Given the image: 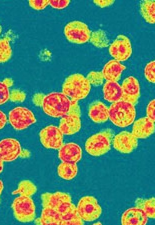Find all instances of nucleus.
Masks as SVG:
<instances>
[{"instance_id":"obj_41","label":"nucleus","mask_w":155,"mask_h":225,"mask_svg":"<svg viewBox=\"0 0 155 225\" xmlns=\"http://www.w3.org/2000/svg\"><path fill=\"white\" fill-rule=\"evenodd\" d=\"M3 188V185L2 182L0 180V195L2 191Z\"/></svg>"},{"instance_id":"obj_11","label":"nucleus","mask_w":155,"mask_h":225,"mask_svg":"<svg viewBox=\"0 0 155 225\" xmlns=\"http://www.w3.org/2000/svg\"><path fill=\"white\" fill-rule=\"evenodd\" d=\"M110 55L118 61H124L131 56L132 49L130 39L126 36L119 35L110 45Z\"/></svg>"},{"instance_id":"obj_6","label":"nucleus","mask_w":155,"mask_h":225,"mask_svg":"<svg viewBox=\"0 0 155 225\" xmlns=\"http://www.w3.org/2000/svg\"><path fill=\"white\" fill-rule=\"evenodd\" d=\"M15 219L21 222L33 221L35 217V207L30 197L20 196L14 200L12 205Z\"/></svg>"},{"instance_id":"obj_2","label":"nucleus","mask_w":155,"mask_h":225,"mask_svg":"<svg viewBox=\"0 0 155 225\" xmlns=\"http://www.w3.org/2000/svg\"><path fill=\"white\" fill-rule=\"evenodd\" d=\"M91 88L87 78L79 73L72 74L65 80L62 85V92L71 101H78L85 98Z\"/></svg>"},{"instance_id":"obj_29","label":"nucleus","mask_w":155,"mask_h":225,"mask_svg":"<svg viewBox=\"0 0 155 225\" xmlns=\"http://www.w3.org/2000/svg\"><path fill=\"white\" fill-rule=\"evenodd\" d=\"M90 84L94 86H97L102 84L104 77L101 71H91L86 77Z\"/></svg>"},{"instance_id":"obj_33","label":"nucleus","mask_w":155,"mask_h":225,"mask_svg":"<svg viewBox=\"0 0 155 225\" xmlns=\"http://www.w3.org/2000/svg\"><path fill=\"white\" fill-rule=\"evenodd\" d=\"M9 96L8 87L2 82L0 81V105L7 101L9 98Z\"/></svg>"},{"instance_id":"obj_32","label":"nucleus","mask_w":155,"mask_h":225,"mask_svg":"<svg viewBox=\"0 0 155 225\" xmlns=\"http://www.w3.org/2000/svg\"><path fill=\"white\" fill-rule=\"evenodd\" d=\"M29 5L30 7L37 10H42L49 4L48 0H30Z\"/></svg>"},{"instance_id":"obj_8","label":"nucleus","mask_w":155,"mask_h":225,"mask_svg":"<svg viewBox=\"0 0 155 225\" xmlns=\"http://www.w3.org/2000/svg\"><path fill=\"white\" fill-rule=\"evenodd\" d=\"M78 213L83 220L92 222L98 219L102 213V208L94 197L86 196L79 200L76 207Z\"/></svg>"},{"instance_id":"obj_4","label":"nucleus","mask_w":155,"mask_h":225,"mask_svg":"<svg viewBox=\"0 0 155 225\" xmlns=\"http://www.w3.org/2000/svg\"><path fill=\"white\" fill-rule=\"evenodd\" d=\"M71 100L61 92H54L45 95L42 107L44 112L54 117H62L68 112Z\"/></svg>"},{"instance_id":"obj_22","label":"nucleus","mask_w":155,"mask_h":225,"mask_svg":"<svg viewBox=\"0 0 155 225\" xmlns=\"http://www.w3.org/2000/svg\"><path fill=\"white\" fill-rule=\"evenodd\" d=\"M35 223L41 225H62V221L56 211L51 208H44L40 217L36 219Z\"/></svg>"},{"instance_id":"obj_19","label":"nucleus","mask_w":155,"mask_h":225,"mask_svg":"<svg viewBox=\"0 0 155 225\" xmlns=\"http://www.w3.org/2000/svg\"><path fill=\"white\" fill-rule=\"evenodd\" d=\"M88 115L95 123H104L109 118V108L100 101H94L89 106Z\"/></svg>"},{"instance_id":"obj_15","label":"nucleus","mask_w":155,"mask_h":225,"mask_svg":"<svg viewBox=\"0 0 155 225\" xmlns=\"http://www.w3.org/2000/svg\"><path fill=\"white\" fill-rule=\"evenodd\" d=\"M121 87L122 91L121 100L135 106L137 103L140 96V87L138 80L133 76H129L124 80Z\"/></svg>"},{"instance_id":"obj_10","label":"nucleus","mask_w":155,"mask_h":225,"mask_svg":"<svg viewBox=\"0 0 155 225\" xmlns=\"http://www.w3.org/2000/svg\"><path fill=\"white\" fill-rule=\"evenodd\" d=\"M9 121L14 128L18 130L25 129L36 122L32 112L22 107H16L10 111Z\"/></svg>"},{"instance_id":"obj_27","label":"nucleus","mask_w":155,"mask_h":225,"mask_svg":"<svg viewBox=\"0 0 155 225\" xmlns=\"http://www.w3.org/2000/svg\"><path fill=\"white\" fill-rule=\"evenodd\" d=\"M36 186L29 180H25L19 183L18 188L13 191V194H19L20 196L30 197L37 191Z\"/></svg>"},{"instance_id":"obj_42","label":"nucleus","mask_w":155,"mask_h":225,"mask_svg":"<svg viewBox=\"0 0 155 225\" xmlns=\"http://www.w3.org/2000/svg\"><path fill=\"white\" fill-rule=\"evenodd\" d=\"M2 27L1 25L0 24V35H1V33L2 32Z\"/></svg>"},{"instance_id":"obj_28","label":"nucleus","mask_w":155,"mask_h":225,"mask_svg":"<svg viewBox=\"0 0 155 225\" xmlns=\"http://www.w3.org/2000/svg\"><path fill=\"white\" fill-rule=\"evenodd\" d=\"M11 40L8 37L0 38V63L7 62L12 57V50L10 44Z\"/></svg>"},{"instance_id":"obj_24","label":"nucleus","mask_w":155,"mask_h":225,"mask_svg":"<svg viewBox=\"0 0 155 225\" xmlns=\"http://www.w3.org/2000/svg\"><path fill=\"white\" fill-rule=\"evenodd\" d=\"M58 173L61 178L70 180L77 175L78 167L76 164L62 162L58 167Z\"/></svg>"},{"instance_id":"obj_13","label":"nucleus","mask_w":155,"mask_h":225,"mask_svg":"<svg viewBox=\"0 0 155 225\" xmlns=\"http://www.w3.org/2000/svg\"><path fill=\"white\" fill-rule=\"evenodd\" d=\"M115 149L124 154H129L136 149L138 145L137 139L130 132L123 131L116 135L113 139Z\"/></svg>"},{"instance_id":"obj_1","label":"nucleus","mask_w":155,"mask_h":225,"mask_svg":"<svg viewBox=\"0 0 155 225\" xmlns=\"http://www.w3.org/2000/svg\"><path fill=\"white\" fill-rule=\"evenodd\" d=\"M41 197L43 208H49L56 211L60 217L62 225L84 224L68 194L61 192H46L42 194Z\"/></svg>"},{"instance_id":"obj_3","label":"nucleus","mask_w":155,"mask_h":225,"mask_svg":"<svg viewBox=\"0 0 155 225\" xmlns=\"http://www.w3.org/2000/svg\"><path fill=\"white\" fill-rule=\"evenodd\" d=\"M135 106L122 100L114 102L109 108V118L117 126H128L133 123L135 118Z\"/></svg>"},{"instance_id":"obj_34","label":"nucleus","mask_w":155,"mask_h":225,"mask_svg":"<svg viewBox=\"0 0 155 225\" xmlns=\"http://www.w3.org/2000/svg\"><path fill=\"white\" fill-rule=\"evenodd\" d=\"M69 0H49V5L53 8L56 9H63L67 7L69 4Z\"/></svg>"},{"instance_id":"obj_37","label":"nucleus","mask_w":155,"mask_h":225,"mask_svg":"<svg viewBox=\"0 0 155 225\" xmlns=\"http://www.w3.org/2000/svg\"><path fill=\"white\" fill-rule=\"evenodd\" d=\"M93 2L98 6L101 8L108 7L114 3L115 0H95Z\"/></svg>"},{"instance_id":"obj_17","label":"nucleus","mask_w":155,"mask_h":225,"mask_svg":"<svg viewBox=\"0 0 155 225\" xmlns=\"http://www.w3.org/2000/svg\"><path fill=\"white\" fill-rule=\"evenodd\" d=\"M148 219L144 211L135 207L128 209L123 213L121 222L123 225H145Z\"/></svg>"},{"instance_id":"obj_12","label":"nucleus","mask_w":155,"mask_h":225,"mask_svg":"<svg viewBox=\"0 0 155 225\" xmlns=\"http://www.w3.org/2000/svg\"><path fill=\"white\" fill-rule=\"evenodd\" d=\"M41 142L48 149H58L63 145V134L59 127L52 125L42 129L39 133Z\"/></svg>"},{"instance_id":"obj_20","label":"nucleus","mask_w":155,"mask_h":225,"mask_svg":"<svg viewBox=\"0 0 155 225\" xmlns=\"http://www.w3.org/2000/svg\"><path fill=\"white\" fill-rule=\"evenodd\" d=\"M125 66L115 59L110 60L106 63L102 69L104 78L107 81L117 82L120 79L122 71Z\"/></svg>"},{"instance_id":"obj_14","label":"nucleus","mask_w":155,"mask_h":225,"mask_svg":"<svg viewBox=\"0 0 155 225\" xmlns=\"http://www.w3.org/2000/svg\"><path fill=\"white\" fill-rule=\"evenodd\" d=\"M21 149L19 142L13 138H6L0 141V158L5 162L13 161L20 156Z\"/></svg>"},{"instance_id":"obj_16","label":"nucleus","mask_w":155,"mask_h":225,"mask_svg":"<svg viewBox=\"0 0 155 225\" xmlns=\"http://www.w3.org/2000/svg\"><path fill=\"white\" fill-rule=\"evenodd\" d=\"M58 156L62 162L76 164L81 158L82 150L75 143H67L63 144L60 148Z\"/></svg>"},{"instance_id":"obj_38","label":"nucleus","mask_w":155,"mask_h":225,"mask_svg":"<svg viewBox=\"0 0 155 225\" xmlns=\"http://www.w3.org/2000/svg\"><path fill=\"white\" fill-rule=\"evenodd\" d=\"M7 121L6 115L0 110V129L3 128L5 126Z\"/></svg>"},{"instance_id":"obj_18","label":"nucleus","mask_w":155,"mask_h":225,"mask_svg":"<svg viewBox=\"0 0 155 225\" xmlns=\"http://www.w3.org/2000/svg\"><path fill=\"white\" fill-rule=\"evenodd\" d=\"M154 122L147 117L139 118L135 121L132 133L137 139H145L155 131Z\"/></svg>"},{"instance_id":"obj_21","label":"nucleus","mask_w":155,"mask_h":225,"mask_svg":"<svg viewBox=\"0 0 155 225\" xmlns=\"http://www.w3.org/2000/svg\"><path fill=\"white\" fill-rule=\"evenodd\" d=\"M104 99L109 102H115L121 100V86L117 82L107 81L103 87Z\"/></svg>"},{"instance_id":"obj_26","label":"nucleus","mask_w":155,"mask_h":225,"mask_svg":"<svg viewBox=\"0 0 155 225\" xmlns=\"http://www.w3.org/2000/svg\"><path fill=\"white\" fill-rule=\"evenodd\" d=\"M89 40L94 46L100 48L108 47L110 41L105 32L101 29L92 32Z\"/></svg>"},{"instance_id":"obj_39","label":"nucleus","mask_w":155,"mask_h":225,"mask_svg":"<svg viewBox=\"0 0 155 225\" xmlns=\"http://www.w3.org/2000/svg\"><path fill=\"white\" fill-rule=\"evenodd\" d=\"M2 82L8 88L12 86L13 83L12 79L10 78L5 79Z\"/></svg>"},{"instance_id":"obj_23","label":"nucleus","mask_w":155,"mask_h":225,"mask_svg":"<svg viewBox=\"0 0 155 225\" xmlns=\"http://www.w3.org/2000/svg\"><path fill=\"white\" fill-rule=\"evenodd\" d=\"M140 12L146 22L150 24H154L155 22V1H141L140 3Z\"/></svg>"},{"instance_id":"obj_25","label":"nucleus","mask_w":155,"mask_h":225,"mask_svg":"<svg viewBox=\"0 0 155 225\" xmlns=\"http://www.w3.org/2000/svg\"><path fill=\"white\" fill-rule=\"evenodd\" d=\"M136 207L142 209L148 218H154L155 217V198L152 197L144 199L137 198L136 200Z\"/></svg>"},{"instance_id":"obj_40","label":"nucleus","mask_w":155,"mask_h":225,"mask_svg":"<svg viewBox=\"0 0 155 225\" xmlns=\"http://www.w3.org/2000/svg\"><path fill=\"white\" fill-rule=\"evenodd\" d=\"M3 161L0 158V174L3 169Z\"/></svg>"},{"instance_id":"obj_5","label":"nucleus","mask_w":155,"mask_h":225,"mask_svg":"<svg viewBox=\"0 0 155 225\" xmlns=\"http://www.w3.org/2000/svg\"><path fill=\"white\" fill-rule=\"evenodd\" d=\"M114 135L111 129L102 130L89 137L86 141L85 149L89 154L100 156L109 151Z\"/></svg>"},{"instance_id":"obj_30","label":"nucleus","mask_w":155,"mask_h":225,"mask_svg":"<svg viewBox=\"0 0 155 225\" xmlns=\"http://www.w3.org/2000/svg\"><path fill=\"white\" fill-rule=\"evenodd\" d=\"M144 74L147 79L150 82H155V62L152 61L146 65L144 69Z\"/></svg>"},{"instance_id":"obj_31","label":"nucleus","mask_w":155,"mask_h":225,"mask_svg":"<svg viewBox=\"0 0 155 225\" xmlns=\"http://www.w3.org/2000/svg\"><path fill=\"white\" fill-rule=\"evenodd\" d=\"M26 97V94L23 91L18 89L13 90L10 94L9 98L13 102H22Z\"/></svg>"},{"instance_id":"obj_7","label":"nucleus","mask_w":155,"mask_h":225,"mask_svg":"<svg viewBox=\"0 0 155 225\" xmlns=\"http://www.w3.org/2000/svg\"><path fill=\"white\" fill-rule=\"evenodd\" d=\"M80 115L78 101H71L68 112L60 121L59 127L63 134L72 135L79 131L81 127Z\"/></svg>"},{"instance_id":"obj_35","label":"nucleus","mask_w":155,"mask_h":225,"mask_svg":"<svg viewBox=\"0 0 155 225\" xmlns=\"http://www.w3.org/2000/svg\"><path fill=\"white\" fill-rule=\"evenodd\" d=\"M155 101L153 99L148 104L146 110L147 117L153 121H155Z\"/></svg>"},{"instance_id":"obj_36","label":"nucleus","mask_w":155,"mask_h":225,"mask_svg":"<svg viewBox=\"0 0 155 225\" xmlns=\"http://www.w3.org/2000/svg\"><path fill=\"white\" fill-rule=\"evenodd\" d=\"M45 95L44 94L41 93L35 94L32 98L34 104L37 106L42 107L43 99Z\"/></svg>"},{"instance_id":"obj_9","label":"nucleus","mask_w":155,"mask_h":225,"mask_svg":"<svg viewBox=\"0 0 155 225\" xmlns=\"http://www.w3.org/2000/svg\"><path fill=\"white\" fill-rule=\"evenodd\" d=\"M91 33L87 25L79 21L70 22L64 28V33L67 40L71 43L78 44L87 42Z\"/></svg>"}]
</instances>
